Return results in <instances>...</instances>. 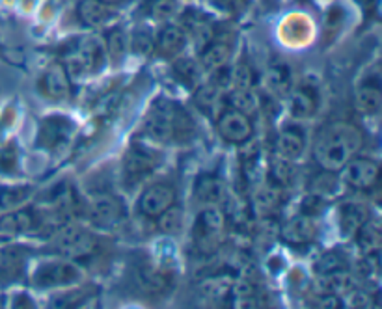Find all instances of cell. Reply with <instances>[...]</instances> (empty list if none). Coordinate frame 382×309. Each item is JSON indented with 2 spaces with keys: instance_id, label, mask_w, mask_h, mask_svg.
<instances>
[{
  "instance_id": "obj_41",
  "label": "cell",
  "mask_w": 382,
  "mask_h": 309,
  "mask_svg": "<svg viewBox=\"0 0 382 309\" xmlns=\"http://www.w3.org/2000/svg\"><path fill=\"white\" fill-rule=\"evenodd\" d=\"M131 49H133L137 54H151L153 49H155V37H153L148 30H137L133 34V37H131Z\"/></svg>"
},
{
  "instance_id": "obj_39",
  "label": "cell",
  "mask_w": 382,
  "mask_h": 309,
  "mask_svg": "<svg viewBox=\"0 0 382 309\" xmlns=\"http://www.w3.org/2000/svg\"><path fill=\"white\" fill-rule=\"evenodd\" d=\"M107 47L114 62L122 60L129 49V41L127 36H125V32H123L122 28H112V30L107 34Z\"/></svg>"
},
{
  "instance_id": "obj_13",
  "label": "cell",
  "mask_w": 382,
  "mask_h": 309,
  "mask_svg": "<svg viewBox=\"0 0 382 309\" xmlns=\"http://www.w3.org/2000/svg\"><path fill=\"white\" fill-rule=\"evenodd\" d=\"M105 52L97 41L90 40L71 56L69 60V73H96L103 67Z\"/></svg>"
},
{
  "instance_id": "obj_6",
  "label": "cell",
  "mask_w": 382,
  "mask_h": 309,
  "mask_svg": "<svg viewBox=\"0 0 382 309\" xmlns=\"http://www.w3.org/2000/svg\"><path fill=\"white\" fill-rule=\"evenodd\" d=\"M73 134V122L66 116H49L37 129V147L57 149Z\"/></svg>"
},
{
  "instance_id": "obj_30",
  "label": "cell",
  "mask_w": 382,
  "mask_h": 309,
  "mask_svg": "<svg viewBox=\"0 0 382 309\" xmlns=\"http://www.w3.org/2000/svg\"><path fill=\"white\" fill-rule=\"evenodd\" d=\"M194 101L199 108L207 114H213V112L219 110V105H222V90L219 86H214L213 82L207 84V86L199 88L194 95Z\"/></svg>"
},
{
  "instance_id": "obj_25",
  "label": "cell",
  "mask_w": 382,
  "mask_h": 309,
  "mask_svg": "<svg viewBox=\"0 0 382 309\" xmlns=\"http://www.w3.org/2000/svg\"><path fill=\"white\" fill-rule=\"evenodd\" d=\"M382 107V93L381 88L377 84H364L362 88H358L357 91V108L362 114L367 116H373V114H378Z\"/></svg>"
},
{
  "instance_id": "obj_3",
  "label": "cell",
  "mask_w": 382,
  "mask_h": 309,
  "mask_svg": "<svg viewBox=\"0 0 382 309\" xmlns=\"http://www.w3.org/2000/svg\"><path fill=\"white\" fill-rule=\"evenodd\" d=\"M82 278V270L69 259L60 261H47L40 264L34 272V285L40 289H52V287H67L75 285Z\"/></svg>"
},
{
  "instance_id": "obj_28",
  "label": "cell",
  "mask_w": 382,
  "mask_h": 309,
  "mask_svg": "<svg viewBox=\"0 0 382 309\" xmlns=\"http://www.w3.org/2000/svg\"><path fill=\"white\" fill-rule=\"evenodd\" d=\"M321 289L325 294H343L352 289V278L347 270H337L332 274H323L321 278Z\"/></svg>"
},
{
  "instance_id": "obj_45",
  "label": "cell",
  "mask_w": 382,
  "mask_h": 309,
  "mask_svg": "<svg viewBox=\"0 0 382 309\" xmlns=\"http://www.w3.org/2000/svg\"><path fill=\"white\" fill-rule=\"evenodd\" d=\"M289 166H287V161H284V158H280L278 163L272 164V168H270V177H272V182H276V185H284V182H287V179H289Z\"/></svg>"
},
{
  "instance_id": "obj_29",
  "label": "cell",
  "mask_w": 382,
  "mask_h": 309,
  "mask_svg": "<svg viewBox=\"0 0 382 309\" xmlns=\"http://www.w3.org/2000/svg\"><path fill=\"white\" fill-rule=\"evenodd\" d=\"M282 199V190L280 185H276V182H269L265 187L261 188L260 192L255 194V207L257 211L263 214L272 213L274 209H278Z\"/></svg>"
},
{
  "instance_id": "obj_21",
  "label": "cell",
  "mask_w": 382,
  "mask_h": 309,
  "mask_svg": "<svg viewBox=\"0 0 382 309\" xmlns=\"http://www.w3.org/2000/svg\"><path fill=\"white\" fill-rule=\"evenodd\" d=\"M76 13L79 19L88 26H101L110 16L107 4L101 0H79Z\"/></svg>"
},
{
  "instance_id": "obj_19",
  "label": "cell",
  "mask_w": 382,
  "mask_h": 309,
  "mask_svg": "<svg viewBox=\"0 0 382 309\" xmlns=\"http://www.w3.org/2000/svg\"><path fill=\"white\" fill-rule=\"evenodd\" d=\"M367 216V209L360 203H343L342 209H340V228H342V233L345 237H352L357 235V231L360 229Z\"/></svg>"
},
{
  "instance_id": "obj_18",
  "label": "cell",
  "mask_w": 382,
  "mask_h": 309,
  "mask_svg": "<svg viewBox=\"0 0 382 309\" xmlns=\"http://www.w3.org/2000/svg\"><path fill=\"white\" fill-rule=\"evenodd\" d=\"M317 110V95L311 88H299L291 93L289 112L296 119L311 117Z\"/></svg>"
},
{
  "instance_id": "obj_26",
  "label": "cell",
  "mask_w": 382,
  "mask_h": 309,
  "mask_svg": "<svg viewBox=\"0 0 382 309\" xmlns=\"http://www.w3.org/2000/svg\"><path fill=\"white\" fill-rule=\"evenodd\" d=\"M25 267V257L17 248L0 250V279L17 278Z\"/></svg>"
},
{
  "instance_id": "obj_7",
  "label": "cell",
  "mask_w": 382,
  "mask_h": 309,
  "mask_svg": "<svg viewBox=\"0 0 382 309\" xmlns=\"http://www.w3.org/2000/svg\"><path fill=\"white\" fill-rule=\"evenodd\" d=\"M216 127H219L220 136L224 138L226 142L245 144L252 138L250 117L241 114L239 110H233V108L222 110V114L219 116V122H216Z\"/></svg>"
},
{
  "instance_id": "obj_16",
  "label": "cell",
  "mask_w": 382,
  "mask_h": 309,
  "mask_svg": "<svg viewBox=\"0 0 382 309\" xmlns=\"http://www.w3.org/2000/svg\"><path fill=\"white\" fill-rule=\"evenodd\" d=\"M185 34L187 32L183 28H179V26H164L161 34H158L157 43H155L158 54L164 56V58H172V56L179 54V52L183 51L185 43H187V36Z\"/></svg>"
},
{
  "instance_id": "obj_1",
  "label": "cell",
  "mask_w": 382,
  "mask_h": 309,
  "mask_svg": "<svg viewBox=\"0 0 382 309\" xmlns=\"http://www.w3.org/2000/svg\"><path fill=\"white\" fill-rule=\"evenodd\" d=\"M362 146V132L345 122L326 125L316 138L313 157L325 172H340Z\"/></svg>"
},
{
  "instance_id": "obj_20",
  "label": "cell",
  "mask_w": 382,
  "mask_h": 309,
  "mask_svg": "<svg viewBox=\"0 0 382 309\" xmlns=\"http://www.w3.org/2000/svg\"><path fill=\"white\" fill-rule=\"evenodd\" d=\"M194 196L204 205H216L220 199L224 198V182L220 181L216 175H202L196 182Z\"/></svg>"
},
{
  "instance_id": "obj_2",
  "label": "cell",
  "mask_w": 382,
  "mask_h": 309,
  "mask_svg": "<svg viewBox=\"0 0 382 309\" xmlns=\"http://www.w3.org/2000/svg\"><path fill=\"white\" fill-rule=\"evenodd\" d=\"M226 218L222 211L214 205H207L194 222V243L204 254H213L219 248L222 235H224Z\"/></svg>"
},
{
  "instance_id": "obj_38",
  "label": "cell",
  "mask_w": 382,
  "mask_h": 309,
  "mask_svg": "<svg viewBox=\"0 0 382 309\" xmlns=\"http://www.w3.org/2000/svg\"><path fill=\"white\" fill-rule=\"evenodd\" d=\"M229 76H231V86L235 90H252L254 86V71L248 64H237L229 67Z\"/></svg>"
},
{
  "instance_id": "obj_40",
  "label": "cell",
  "mask_w": 382,
  "mask_h": 309,
  "mask_svg": "<svg viewBox=\"0 0 382 309\" xmlns=\"http://www.w3.org/2000/svg\"><path fill=\"white\" fill-rule=\"evenodd\" d=\"M337 190V179L332 175V172L317 175L311 182V194H316L319 198H330Z\"/></svg>"
},
{
  "instance_id": "obj_32",
  "label": "cell",
  "mask_w": 382,
  "mask_h": 309,
  "mask_svg": "<svg viewBox=\"0 0 382 309\" xmlns=\"http://www.w3.org/2000/svg\"><path fill=\"white\" fill-rule=\"evenodd\" d=\"M138 284L142 287L144 291H149V293H158V291L166 289V278H164L163 272H158L157 269L153 267H142L138 270Z\"/></svg>"
},
{
  "instance_id": "obj_5",
  "label": "cell",
  "mask_w": 382,
  "mask_h": 309,
  "mask_svg": "<svg viewBox=\"0 0 382 309\" xmlns=\"http://www.w3.org/2000/svg\"><path fill=\"white\" fill-rule=\"evenodd\" d=\"M178 105L170 101H158L144 119V129L157 142L173 140V122H175Z\"/></svg>"
},
{
  "instance_id": "obj_34",
  "label": "cell",
  "mask_w": 382,
  "mask_h": 309,
  "mask_svg": "<svg viewBox=\"0 0 382 309\" xmlns=\"http://www.w3.org/2000/svg\"><path fill=\"white\" fill-rule=\"evenodd\" d=\"M194 136V122L181 107L175 110V122H173V140L178 142H189Z\"/></svg>"
},
{
  "instance_id": "obj_14",
  "label": "cell",
  "mask_w": 382,
  "mask_h": 309,
  "mask_svg": "<svg viewBox=\"0 0 382 309\" xmlns=\"http://www.w3.org/2000/svg\"><path fill=\"white\" fill-rule=\"evenodd\" d=\"M316 223L311 220L310 214H301V216H295L293 220L284 226L282 229V238L286 240L287 244H293V246H302V244H310L313 238H316Z\"/></svg>"
},
{
  "instance_id": "obj_42",
  "label": "cell",
  "mask_w": 382,
  "mask_h": 309,
  "mask_svg": "<svg viewBox=\"0 0 382 309\" xmlns=\"http://www.w3.org/2000/svg\"><path fill=\"white\" fill-rule=\"evenodd\" d=\"M343 17H345V11H343L342 6H334V8L328 10L325 19V32L328 36H336L337 32H340L343 25Z\"/></svg>"
},
{
  "instance_id": "obj_37",
  "label": "cell",
  "mask_w": 382,
  "mask_h": 309,
  "mask_svg": "<svg viewBox=\"0 0 382 309\" xmlns=\"http://www.w3.org/2000/svg\"><path fill=\"white\" fill-rule=\"evenodd\" d=\"M269 86L276 93H287L291 88V71L284 64H276L269 69Z\"/></svg>"
},
{
  "instance_id": "obj_9",
  "label": "cell",
  "mask_w": 382,
  "mask_h": 309,
  "mask_svg": "<svg viewBox=\"0 0 382 309\" xmlns=\"http://www.w3.org/2000/svg\"><path fill=\"white\" fill-rule=\"evenodd\" d=\"M37 90L45 99L62 101L69 93V73L62 64H52L47 67L37 81Z\"/></svg>"
},
{
  "instance_id": "obj_22",
  "label": "cell",
  "mask_w": 382,
  "mask_h": 309,
  "mask_svg": "<svg viewBox=\"0 0 382 309\" xmlns=\"http://www.w3.org/2000/svg\"><path fill=\"white\" fill-rule=\"evenodd\" d=\"M357 238H358V246L362 250L366 255H373L377 254L378 248H381V223L377 220H369L360 226V229L357 231Z\"/></svg>"
},
{
  "instance_id": "obj_10",
  "label": "cell",
  "mask_w": 382,
  "mask_h": 309,
  "mask_svg": "<svg viewBox=\"0 0 382 309\" xmlns=\"http://www.w3.org/2000/svg\"><path fill=\"white\" fill-rule=\"evenodd\" d=\"M342 170L343 181L358 190H367V188L375 187L378 179V166L367 158H354V161L351 158Z\"/></svg>"
},
{
  "instance_id": "obj_33",
  "label": "cell",
  "mask_w": 382,
  "mask_h": 309,
  "mask_svg": "<svg viewBox=\"0 0 382 309\" xmlns=\"http://www.w3.org/2000/svg\"><path fill=\"white\" fill-rule=\"evenodd\" d=\"M30 196V188L28 187H10L0 190V209L2 211H11V209L19 207L21 203H25Z\"/></svg>"
},
{
  "instance_id": "obj_35",
  "label": "cell",
  "mask_w": 382,
  "mask_h": 309,
  "mask_svg": "<svg viewBox=\"0 0 382 309\" xmlns=\"http://www.w3.org/2000/svg\"><path fill=\"white\" fill-rule=\"evenodd\" d=\"M158 228L164 233H179L183 228V211L179 207H168L163 214H158Z\"/></svg>"
},
{
  "instance_id": "obj_12",
  "label": "cell",
  "mask_w": 382,
  "mask_h": 309,
  "mask_svg": "<svg viewBox=\"0 0 382 309\" xmlns=\"http://www.w3.org/2000/svg\"><path fill=\"white\" fill-rule=\"evenodd\" d=\"M123 205L114 196H99L90 203V218L96 226L112 228L123 220Z\"/></svg>"
},
{
  "instance_id": "obj_11",
  "label": "cell",
  "mask_w": 382,
  "mask_h": 309,
  "mask_svg": "<svg viewBox=\"0 0 382 309\" xmlns=\"http://www.w3.org/2000/svg\"><path fill=\"white\" fill-rule=\"evenodd\" d=\"M175 202V192L168 185H153L149 187L140 198V213L149 218H157L158 214H163L168 207H172Z\"/></svg>"
},
{
  "instance_id": "obj_46",
  "label": "cell",
  "mask_w": 382,
  "mask_h": 309,
  "mask_svg": "<svg viewBox=\"0 0 382 309\" xmlns=\"http://www.w3.org/2000/svg\"><path fill=\"white\" fill-rule=\"evenodd\" d=\"M17 164V153L13 147H6L0 149V170L4 172H11Z\"/></svg>"
},
{
  "instance_id": "obj_31",
  "label": "cell",
  "mask_w": 382,
  "mask_h": 309,
  "mask_svg": "<svg viewBox=\"0 0 382 309\" xmlns=\"http://www.w3.org/2000/svg\"><path fill=\"white\" fill-rule=\"evenodd\" d=\"M172 71L173 76H175L185 88H194L199 78L202 67H199V64H196V62L192 60H178L172 66Z\"/></svg>"
},
{
  "instance_id": "obj_47",
  "label": "cell",
  "mask_w": 382,
  "mask_h": 309,
  "mask_svg": "<svg viewBox=\"0 0 382 309\" xmlns=\"http://www.w3.org/2000/svg\"><path fill=\"white\" fill-rule=\"evenodd\" d=\"M323 205H325L323 198H319L316 194H310V196H306L304 203H302V209H304V214H313L317 213Z\"/></svg>"
},
{
  "instance_id": "obj_27",
  "label": "cell",
  "mask_w": 382,
  "mask_h": 309,
  "mask_svg": "<svg viewBox=\"0 0 382 309\" xmlns=\"http://www.w3.org/2000/svg\"><path fill=\"white\" fill-rule=\"evenodd\" d=\"M228 103L229 107L233 110H239L245 116H252L260 108L257 97L252 93V90H233L228 93Z\"/></svg>"
},
{
  "instance_id": "obj_43",
  "label": "cell",
  "mask_w": 382,
  "mask_h": 309,
  "mask_svg": "<svg viewBox=\"0 0 382 309\" xmlns=\"http://www.w3.org/2000/svg\"><path fill=\"white\" fill-rule=\"evenodd\" d=\"M178 10L175 0H155L151 4V13L157 19H170Z\"/></svg>"
},
{
  "instance_id": "obj_8",
  "label": "cell",
  "mask_w": 382,
  "mask_h": 309,
  "mask_svg": "<svg viewBox=\"0 0 382 309\" xmlns=\"http://www.w3.org/2000/svg\"><path fill=\"white\" fill-rule=\"evenodd\" d=\"M157 166V158L142 147H131L123 157V175L127 185H137L146 179Z\"/></svg>"
},
{
  "instance_id": "obj_17",
  "label": "cell",
  "mask_w": 382,
  "mask_h": 309,
  "mask_svg": "<svg viewBox=\"0 0 382 309\" xmlns=\"http://www.w3.org/2000/svg\"><path fill=\"white\" fill-rule=\"evenodd\" d=\"M304 151V136L299 129H284L276 140V153L284 161H296Z\"/></svg>"
},
{
  "instance_id": "obj_49",
  "label": "cell",
  "mask_w": 382,
  "mask_h": 309,
  "mask_svg": "<svg viewBox=\"0 0 382 309\" xmlns=\"http://www.w3.org/2000/svg\"><path fill=\"white\" fill-rule=\"evenodd\" d=\"M101 2H105V4H120L122 0H101Z\"/></svg>"
},
{
  "instance_id": "obj_4",
  "label": "cell",
  "mask_w": 382,
  "mask_h": 309,
  "mask_svg": "<svg viewBox=\"0 0 382 309\" xmlns=\"http://www.w3.org/2000/svg\"><path fill=\"white\" fill-rule=\"evenodd\" d=\"M96 237L90 231L75 226L62 229L57 238L52 240V250L64 257H84L90 255L96 248Z\"/></svg>"
},
{
  "instance_id": "obj_44",
  "label": "cell",
  "mask_w": 382,
  "mask_h": 309,
  "mask_svg": "<svg viewBox=\"0 0 382 309\" xmlns=\"http://www.w3.org/2000/svg\"><path fill=\"white\" fill-rule=\"evenodd\" d=\"M204 293L214 300H222L229 293V284L222 279H211L204 285Z\"/></svg>"
},
{
  "instance_id": "obj_24",
  "label": "cell",
  "mask_w": 382,
  "mask_h": 309,
  "mask_svg": "<svg viewBox=\"0 0 382 309\" xmlns=\"http://www.w3.org/2000/svg\"><path fill=\"white\" fill-rule=\"evenodd\" d=\"M229 58V47L224 41H211L209 45L202 49V71H214L216 67L224 66Z\"/></svg>"
},
{
  "instance_id": "obj_23",
  "label": "cell",
  "mask_w": 382,
  "mask_h": 309,
  "mask_svg": "<svg viewBox=\"0 0 382 309\" xmlns=\"http://www.w3.org/2000/svg\"><path fill=\"white\" fill-rule=\"evenodd\" d=\"M185 25L189 28V34H192L194 43H196V47H198L199 51L205 49V47L213 41L214 36L213 26H211L209 21L205 19V17L198 16L196 11H190L189 19H185Z\"/></svg>"
},
{
  "instance_id": "obj_36",
  "label": "cell",
  "mask_w": 382,
  "mask_h": 309,
  "mask_svg": "<svg viewBox=\"0 0 382 309\" xmlns=\"http://www.w3.org/2000/svg\"><path fill=\"white\" fill-rule=\"evenodd\" d=\"M347 259L343 257L342 254H336V252H328V254L321 255V257L317 259L316 264H313V269L319 276L323 274H332L337 272V270H347Z\"/></svg>"
},
{
  "instance_id": "obj_48",
  "label": "cell",
  "mask_w": 382,
  "mask_h": 309,
  "mask_svg": "<svg viewBox=\"0 0 382 309\" xmlns=\"http://www.w3.org/2000/svg\"><path fill=\"white\" fill-rule=\"evenodd\" d=\"M216 6H220L222 10H233V2L235 0H214Z\"/></svg>"
},
{
  "instance_id": "obj_15",
  "label": "cell",
  "mask_w": 382,
  "mask_h": 309,
  "mask_svg": "<svg viewBox=\"0 0 382 309\" xmlns=\"http://www.w3.org/2000/svg\"><path fill=\"white\" fill-rule=\"evenodd\" d=\"M34 226H36V218H34V214L30 211L6 213L0 216V237H17V235L30 231Z\"/></svg>"
}]
</instances>
